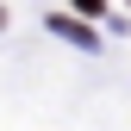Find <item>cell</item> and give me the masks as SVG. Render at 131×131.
<instances>
[{
    "label": "cell",
    "instance_id": "6da1fadb",
    "mask_svg": "<svg viewBox=\"0 0 131 131\" xmlns=\"http://www.w3.org/2000/svg\"><path fill=\"white\" fill-rule=\"evenodd\" d=\"M50 31H56V38H69V44H88V50H94V31L81 25V19H69V13H50Z\"/></svg>",
    "mask_w": 131,
    "mask_h": 131
},
{
    "label": "cell",
    "instance_id": "7a4b0ae2",
    "mask_svg": "<svg viewBox=\"0 0 131 131\" xmlns=\"http://www.w3.org/2000/svg\"><path fill=\"white\" fill-rule=\"evenodd\" d=\"M100 6H106V0H75V13H88V19H94Z\"/></svg>",
    "mask_w": 131,
    "mask_h": 131
},
{
    "label": "cell",
    "instance_id": "3957f363",
    "mask_svg": "<svg viewBox=\"0 0 131 131\" xmlns=\"http://www.w3.org/2000/svg\"><path fill=\"white\" fill-rule=\"evenodd\" d=\"M0 25H6V13H0Z\"/></svg>",
    "mask_w": 131,
    "mask_h": 131
}]
</instances>
